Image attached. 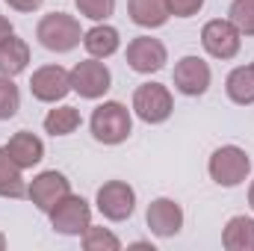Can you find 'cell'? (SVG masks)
<instances>
[{"mask_svg": "<svg viewBox=\"0 0 254 251\" xmlns=\"http://www.w3.org/2000/svg\"><path fill=\"white\" fill-rule=\"evenodd\" d=\"M225 89H228V98L240 107H249L254 104V68L243 65V68H234L225 80Z\"/></svg>", "mask_w": 254, "mask_h": 251, "instance_id": "obj_20", "label": "cell"}, {"mask_svg": "<svg viewBox=\"0 0 254 251\" xmlns=\"http://www.w3.org/2000/svg\"><path fill=\"white\" fill-rule=\"evenodd\" d=\"M252 68H254V65H252Z\"/></svg>", "mask_w": 254, "mask_h": 251, "instance_id": "obj_31", "label": "cell"}, {"mask_svg": "<svg viewBox=\"0 0 254 251\" xmlns=\"http://www.w3.org/2000/svg\"><path fill=\"white\" fill-rule=\"evenodd\" d=\"M89 127H92V136L104 145H122L127 136L133 133V119H130V110L119 101H107L101 104L92 119H89Z\"/></svg>", "mask_w": 254, "mask_h": 251, "instance_id": "obj_2", "label": "cell"}, {"mask_svg": "<svg viewBox=\"0 0 254 251\" xmlns=\"http://www.w3.org/2000/svg\"><path fill=\"white\" fill-rule=\"evenodd\" d=\"M80 15L92 18V21H107L116 12V0H74Z\"/></svg>", "mask_w": 254, "mask_h": 251, "instance_id": "obj_25", "label": "cell"}, {"mask_svg": "<svg viewBox=\"0 0 254 251\" xmlns=\"http://www.w3.org/2000/svg\"><path fill=\"white\" fill-rule=\"evenodd\" d=\"M166 3H169V12L178 18H192L204 6V0H166Z\"/></svg>", "mask_w": 254, "mask_h": 251, "instance_id": "obj_26", "label": "cell"}, {"mask_svg": "<svg viewBox=\"0 0 254 251\" xmlns=\"http://www.w3.org/2000/svg\"><path fill=\"white\" fill-rule=\"evenodd\" d=\"M6 151H9V157H12L21 169H33V166H39L42 157H45V145H42V139L33 136L30 130L15 133V136L9 139Z\"/></svg>", "mask_w": 254, "mask_h": 251, "instance_id": "obj_14", "label": "cell"}, {"mask_svg": "<svg viewBox=\"0 0 254 251\" xmlns=\"http://www.w3.org/2000/svg\"><path fill=\"white\" fill-rule=\"evenodd\" d=\"M12 33H15V30H12L9 18H3V15H0V45H3V42H6V39L12 36Z\"/></svg>", "mask_w": 254, "mask_h": 251, "instance_id": "obj_28", "label": "cell"}, {"mask_svg": "<svg viewBox=\"0 0 254 251\" xmlns=\"http://www.w3.org/2000/svg\"><path fill=\"white\" fill-rule=\"evenodd\" d=\"M175 110L172 92L163 83H142L133 92V113L145 122V125H163Z\"/></svg>", "mask_w": 254, "mask_h": 251, "instance_id": "obj_4", "label": "cell"}, {"mask_svg": "<svg viewBox=\"0 0 254 251\" xmlns=\"http://www.w3.org/2000/svg\"><path fill=\"white\" fill-rule=\"evenodd\" d=\"M127 12H130V21L139 24V27H163L169 21V3L166 0H127Z\"/></svg>", "mask_w": 254, "mask_h": 251, "instance_id": "obj_15", "label": "cell"}, {"mask_svg": "<svg viewBox=\"0 0 254 251\" xmlns=\"http://www.w3.org/2000/svg\"><path fill=\"white\" fill-rule=\"evenodd\" d=\"M48 216H51L54 231L63 237H83L86 228L92 225V210L80 195H65Z\"/></svg>", "mask_w": 254, "mask_h": 251, "instance_id": "obj_5", "label": "cell"}, {"mask_svg": "<svg viewBox=\"0 0 254 251\" xmlns=\"http://www.w3.org/2000/svg\"><path fill=\"white\" fill-rule=\"evenodd\" d=\"M145 219H148L151 234H157V237H163V240L181 234V228H184V210H181V204L172 201V198H154V201L148 204Z\"/></svg>", "mask_w": 254, "mask_h": 251, "instance_id": "obj_12", "label": "cell"}, {"mask_svg": "<svg viewBox=\"0 0 254 251\" xmlns=\"http://www.w3.org/2000/svg\"><path fill=\"white\" fill-rule=\"evenodd\" d=\"M166 60H169V54H166V45L160 39L139 36L127 45V65L136 74H154L166 65Z\"/></svg>", "mask_w": 254, "mask_h": 251, "instance_id": "obj_11", "label": "cell"}, {"mask_svg": "<svg viewBox=\"0 0 254 251\" xmlns=\"http://www.w3.org/2000/svg\"><path fill=\"white\" fill-rule=\"evenodd\" d=\"M68 74H71V89L80 98H89V101L104 98L107 89H110V83H113L110 68L104 63H98V60H83V63L74 65Z\"/></svg>", "mask_w": 254, "mask_h": 251, "instance_id": "obj_6", "label": "cell"}, {"mask_svg": "<svg viewBox=\"0 0 254 251\" xmlns=\"http://www.w3.org/2000/svg\"><path fill=\"white\" fill-rule=\"evenodd\" d=\"M249 204H252V210H254V184H252V189H249Z\"/></svg>", "mask_w": 254, "mask_h": 251, "instance_id": "obj_29", "label": "cell"}, {"mask_svg": "<svg viewBox=\"0 0 254 251\" xmlns=\"http://www.w3.org/2000/svg\"><path fill=\"white\" fill-rule=\"evenodd\" d=\"M98 210L110 222H125L136 210V192L125 181H110L98 189Z\"/></svg>", "mask_w": 254, "mask_h": 251, "instance_id": "obj_8", "label": "cell"}, {"mask_svg": "<svg viewBox=\"0 0 254 251\" xmlns=\"http://www.w3.org/2000/svg\"><path fill=\"white\" fill-rule=\"evenodd\" d=\"M83 249L86 251H119L122 249V243H119V237L116 234H110L107 228H86V234H83Z\"/></svg>", "mask_w": 254, "mask_h": 251, "instance_id": "obj_24", "label": "cell"}, {"mask_svg": "<svg viewBox=\"0 0 254 251\" xmlns=\"http://www.w3.org/2000/svg\"><path fill=\"white\" fill-rule=\"evenodd\" d=\"M27 63H30V48H27L24 39H18L12 33L0 45V74L3 77H15V74H21L27 68Z\"/></svg>", "mask_w": 254, "mask_h": 251, "instance_id": "obj_16", "label": "cell"}, {"mask_svg": "<svg viewBox=\"0 0 254 251\" xmlns=\"http://www.w3.org/2000/svg\"><path fill=\"white\" fill-rule=\"evenodd\" d=\"M12 9H18V12H36L45 0H6Z\"/></svg>", "mask_w": 254, "mask_h": 251, "instance_id": "obj_27", "label": "cell"}, {"mask_svg": "<svg viewBox=\"0 0 254 251\" xmlns=\"http://www.w3.org/2000/svg\"><path fill=\"white\" fill-rule=\"evenodd\" d=\"M36 39L42 42V48L54 51V54H68L80 45L83 39V30H80V21L74 15H65V12H51L39 21L36 27Z\"/></svg>", "mask_w": 254, "mask_h": 251, "instance_id": "obj_1", "label": "cell"}, {"mask_svg": "<svg viewBox=\"0 0 254 251\" xmlns=\"http://www.w3.org/2000/svg\"><path fill=\"white\" fill-rule=\"evenodd\" d=\"M210 80H213L210 65L204 63L201 57H184L181 63L175 65V86H178V92H184L190 98L204 95L210 89Z\"/></svg>", "mask_w": 254, "mask_h": 251, "instance_id": "obj_13", "label": "cell"}, {"mask_svg": "<svg viewBox=\"0 0 254 251\" xmlns=\"http://www.w3.org/2000/svg\"><path fill=\"white\" fill-rule=\"evenodd\" d=\"M222 243L228 251H254V219L249 216H234L225 225Z\"/></svg>", "mask_w": 254, "mask_h": 251, "instance_id": "obj_18", "label": "cell"}, {"mask_svg": "<svg viewBox=\"0 0 254 251\" xmlns=\"http://www.w3.org/2000/svg\"><path fill=\"white\" fill-rule=\"evenodd\" d=\"M30 92L42 104H57V101H63L65 95L71 92V74L65 71L63 65H45V68H39L33 74Z\"/></svg>", "mask_w": 254, "mask_h": 251, "instance_id": "obj_10", "label": "cell"}, {"mask_svg": "<svg viewBox=\"0 0 254 251\" xmlns=\"http://www.w3.org/2000/svg\"><path fill=\"white\" fill-rule=\"evenodd\" d=\"M119 30L116 27H107V24H98V27H92L89 33H83V45H86V51L95 57V60H107V57H113L116 51H119Z\"/></svg>", "mask_w": 254, "mask_h": 251, "instance_id": "obj_17", "label": "cell"}, {"mask_svg": "<svg viewBox=\"0 0 254 251\" xmlns=\"http://www.w3.org/2000/svg\"><path fill=\"white\" fill-rule=\"evenodd\" d=\"M240 36H243V33H240L231 21L216 18V21H207V24H204V30H201V45H204V51H207L210 57H216V60H234V57L240 54V45H243Z\"/></svg>", "mask_w": 254, "mask_h": 251, "instance_id": "obj_7", "label": "cell"}, {"mask_svg": "<svg viewBox=\"0 0 254 251\" xmlns=\"http://www.w3.org/2000/svg\"><path fill=\"white\" fill-rule=\"evenodd\" d=\"M207 172H210V178L219 184V187H240L246 178H249V172H252V160H249V154L243 151V148H237V145H222V148H216L213 151V157H210V163H207Z\"/></svg>", "mask_w": 254, "mask_h": 251, "instance_id": "obj_3", "label": "cell"}, {"mask_svg": "<svg viewBox=\"0 0 254 251\" xmlns=\"http://www.w3.org/2000/svg\"><path fill=\"white\" fill-rule=\"evenodd\" d=\"M18 110H21V92L12 83V77H3L0 74V122L15 119Z\"/></svg>", "mask_w": 254, "mask_h": 251, "instance_id": "obj_22", "label": "cell"}, {"mask_svg": "<svg viewBox=\"0 0 254 251\" xmlns=\"http://www.w3.org/2000/svg\"><path fill=\"white\" fill-rule=\"evenodd\" d=\"M80 127V113L77 107H57L45 116V130L51 136H68Z\"/></svg>", "mask_w": 254, "mask_h": 251, "instance_id": "obj_21", "label": "cell"}, {"mask_svg": "<svg viewBox=\"0 0 254 251\" xmlns=\"http://www.w3.org/2000/svg\"><path fill=\"white\" fill-rule=\"evenodd\" d=\"M228 21L243 36H254V0H234L228 9Z\"/></svg>", "mask_w": 254, "mask_h": 251, "instance_id": "obj_23", "label": "cell"}, {"mask_svg": "<svg viewBox=\"0 0 254 251\" xmlns=\"http://www.w3.org/2000/svg\"><path fill=\"white\" fill-rule=\"evenodd\" d=\"M65 195H71V181L63 172H42L39 178H33V184L27 187V198L42 210L51 213Z\"/></svg>", "mask_w": 254, "mask_h": 251, "instance_id": "obj_9", "label": "cell"}, {"mask_svg": "<svg viewBox=\"0 0 254 251\" xmlns=\"http://www.w3.org/2000/svg\"><path fill=\"white\" fill-rule=\"evenodd\" d=\"M6 249V237H3V234H0V251Z\"/></svg>", "mask_w": 254, "mask_h": 251, "instance_id": "obj_30", "label": "cell"}, {"mask_svg": "<svg viewBox=\"0 0 254 251\" xmlns=\"http://www.w3.org/2000/svg\"><path fill=\"white\" fill-rule=\"evenodd\" d=\"M21 166L9 157L6 148H0V198H24L27 195V184L21 178Z\"/></svg>", "mask_w": 254, "mask_h": 251, "instance_id": "obj_19", "label": "cell"}]
</instances>
